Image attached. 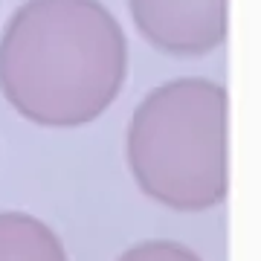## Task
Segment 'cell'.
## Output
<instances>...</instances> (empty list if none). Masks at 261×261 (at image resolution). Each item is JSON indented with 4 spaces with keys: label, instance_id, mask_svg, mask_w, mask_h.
Here are the masks:
<instances>
[{
    "label": "cell",
    "instance_id": "obj_3",
    "mask_svg": "<svg viewBox=\"0 0 261 261\" xmlns=\"http://www.w3.org/2000/svg\"><path fill=\"white\" fill-rule=\"evenodd\" d=\"M130 20L157 53L203 58L224 47L229 0H128Z\"/></svg>",
    "mask_w": 261,
    "mask_h": 261
},
{
    "label": "cell",
    "instance_id": "obj_1",
    "mask_svg": "<svg viewBox=\"0 0 261 261\" xmlns=\"http://www.w3.org/2000/svg\"><path fill=\"white\" fill-rule=\"evenodd\" d=\"M128 82V38L102 0H23L0 32V93L38 128H84Z\"/></svg>",
    "mask_w": 261,
    "mask_h": 261
},
{
    "label": "cell",
    "instance_id": "obj_2",
    "mask_svg": "<svg viewBox=\"0 0 261 261\" xmlns=\"http://www.w3.org/2000/svg\"><path fill=\"white\" fill-rule=\"evenodd\" d=\"M130 177L148 200L183 215L229 195V93L212 79H171L134 108L125 134Z\"/></svg>",
    "mask_w": 261,
    "mask_h": 261
},
{
    "label": "cell",
    "instance_id": "obj_5",
    "mask_svg": "<svg viewBox=\"0 0 261 261\" xmlns=\"http://www.w3.org/2000/svg\"><path fill=\"white\" fill-rule=\"evenodd\" d=\"M113 261H203L192 247L168 238H154V241H137L125 252H119Z\"/></svg>",
    "mask_w": 261,
    "mask_h": 261
},
{
    "label": "cell",
    "instance_id": "obj_4",
    "mask_svg": "<svg viewBox=\"0 0 261 261\" xmlns=\"http://www.w3.org/2000/svg\"><path fill=\"white\" fill-rule=\"evenodd\" d=\"M0 261H70L61 235L29 212H0Z\"/></svg>",
    "mask_w": 261,
    "mask_h": 261
}]
</instances>
